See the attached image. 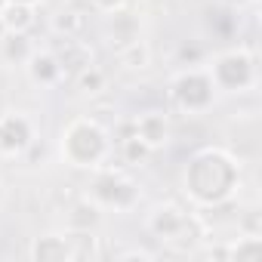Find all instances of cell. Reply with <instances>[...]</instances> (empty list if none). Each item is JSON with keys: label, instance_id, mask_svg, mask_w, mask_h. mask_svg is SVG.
Returning a JSON list of instances; mask_svg holds the SVG:
<instances>
[{"label": "cell", "instance_id": "obj_17", "mask_svg": "<svg viewBox=\"0 0 262 262\" xmlns=\"http://www.w3.org/2000/svg\"><path fill=\"white\" fill-rule=\"evenodd\" d=\"M228 259L231 262H256V259H262V237L259 234L237 237V244H228Z\"/></svg>", "mask_w": 262, "mask_h": 262}, {"label": "cell", "instance_id": "obj_2", "mask_svg": "<svg viewBox=\"0 0 262 262\" xmlns=\"http://www.w3.org/2000/svg\"><path fill=\"white\" fill-rule=\"evenodd\" d=\"M111 151V133L96 117H77L62 129V158L71 167H102Z\"/></svg>", "mask_w": 262, "mask_h": 262}, {"label": "cell", "instance_id": "obj_4", "mask_svg": "<svg viewBox=\"0 0 262 262\" xmlns=\"http://www.w3.org/2000/svg\"><path fill=\"white\" fill-rule=\"evenodd\" d=\"M210 77H213L216 90H225V93H244V90H250L256 83V53L244 50V47L219 53L213 59Z\"/></svg>", "mask_w": 262, "mask_h": 262}, {"label": "cell", "instance_id": "obj_16", "mask_svg": "<svg viewBox=\"0 0 262 262\" xmlns=\"http://www.w3.org/2000/svg\"><path fill=\"white\" fill-rule=\"evenodd\" d=\"M117 145V155H120V161L123 164H129V167H139V164H145L155 151L133 133V136H126V139H120V142H114Z\"/></svg>", "mask_w": 262, "mask_h": 262}, {"label": "cell", "instance_id": "obj_13", "mask_svg": "<svg viewBox=\"0 0 262 262\" xmlns=\"http://www.w3.org/2000/svg\"><path fill=\"white\" fill-rule=\"evenodd\" d=\"M102 213H99V204L90 201V198H80L68 207V216H65V225L68 231H93L99 225Z\"/></svg>", "mask_w": 262, "mask_h": 262}, {"label": "cell", "instance_id": "obj_9", "mask_svg": "<svg viewBox=\"0 0 262 262\" xmlns=\"http://www.w3.org/2000/svg\"><path fill=\"white\" fill-rule=\"evenodd\" d=\"M133 126H136V136H139L151 151H158V148H164V145L170 142V120H167V114H161V111H145V114L133 117Z\"/></svg>", "mask_w": 262, "mask_h": 262}, {"label": "cell", "instance_id": "obj_22", "mask_svg": "<svg viewBox=\"0 0 262 262\" xmlns=\"http://www.w3.org/2000/svg\"><path fill=\"white\" fill-rule=\"evenodd\" d=\"M126 4H129V0H90V7H93V10L108 13V16H111V13H117V10H123Z\"/></svg>", "mask_w": 262, "mask_h": 262}, {"label": "cell", "instance_id": "obj_27", "mask_svg": "<svg viewBox=\"0 0 262 262\" xmlns=\"http://www.w3.org/2000/svg\"><path fill=\"white\" fill-rule=\"evenodd\" d=\"M4 4H7V0H0V10H4Z\"/></svg>", "mask_w": 262, "mask_h": 262}, {"label": "cell", "instance_id": "obj_20", "mask_svg": "<svg viewBox=\"0 0 262 262\" xmlns=\"http://www.w3.org/2000/svg\"><path fill=\"white\" fill-rule=\"evenodd\" d=\"M201 59H204V50L198 43H182L179 47V62L182 65H201Z\"/></svg>", "mask_w": 262, "mask_h": 262}, {"label": "cell", "instance_id": "obj_12", "mask_svg": "<svg viewBox=\"0 0 262 262\" xmlns=\"http://www.w3.org/2000/svg\"><path fill=\"white\" fill-rule=\"evenodd\" d=\"M0 22H4L7 34H28L37 25V10L31 4H4Z\"/></svg>", "mask_w": 262, "mask_h": 262}, {"label": "cell", "instance_id": "obj_11", "mask_svg": "<svg viewBox=\"0 0 262 262\" xmlns=\"http://www.w3.org/2000/svg\"><path fill=\"white\" fill-rule=\"evenodd\" d=\"M28 256L34 262H68L74 259V244L68 234H43V237H34Z\"/></svg>", "mask_w": 262, "mask_h": 262}, {"label": "cell", "instance_id": "obj_15", "mask_svg": "<svg viewBox=\"0 0 262 262\" xmlns=\"http://www.w3.org/2000/svg\"><path fill=\"white\" fill-rule=\"evenodd\" d=\"M114 56H117V62H120L123 68H145V65H148V47H145V40H139V37L117 43V47H114Z\"/></svg>", "mask_w": 262, "mask_h": 262}, {"label": "cell", "instance_id": "obj_3", "mask_svg": "<svg viewBox=\"0 0 262 262\" xmlns=\"http://www.w3.org/2000/svg\"><path fill=\"white\" fill-rule=\"evenodd\" d=\"M148 231L158 241H164L167 247H173L179 253H191V247L204 237V222L198 213L170 201V204H161L148 216Z\"/></svg>", "mask_w": 262, "mask_h": 262}, {"label": "cell", "instance_id": "obj_26", "mask_svg": "<svg viewBox=\"0 0 262 262\" xmlns=\"http://www.w3.org/2000/svg\"><path fill=\"white\" fill-rule=\"evenodd\" d=\"M0 198H4V182H0Z\"/></svg>", "mask_w": 262, "mask_h": 262}, {"label": "cell", "instance_id": "obj_10", "mask_svg": "<svg viewBox=\"0 0 262 262\" xmlns=\"http://www.w3.org/2000/svg\"><path fill=\"white\" fill-rule=\"evenodd\" d=\"M25 68H28L31 83H37V86H56L65 77L53 50H43V53L40 50H31V56L25 59Z\"/></svg>", "mask_w": 262, "mask_h": 262}, {"label": "cell", "instance_id": "obj_5", "mask_svg": "<svg viewBox=\"0 0 262 262\" xmlns=\"http://www.w3.org/2000/svg\"><path fill=\"white\" fill-rule=\"evenodd\" d=\"M170 99H173L176 108H182V111H188V114H201V111H207V108L213 105V99H216V83H213L210 71H204V68H198V65H188V68H182V71L173 77V83H170Z\"/></svg>", "mask_w": 262, "mask_h": 262}, {"label": "cell", "instance_id": "obj_24", "mask_svg": "<svg viewBox=\"0 0 262 262\" xmlns=\"http://www.w3.org/2000/svg\"><path fill=\"white\" fill-rule=\"evenodd\" d=\"M228 4H231V7H234V4H237V7H241V4H247V0H228Z\"/></svg>", "mask_w": 262, "mask_h": 262}, {"label": "cell", "instance_id": "obj_23", "mask_svg": "<svg viewBox=\"0 0 262 262\" xmlns=\"http://www.w3.org/2000/svg\"><path fill=\"white\" fill-rule=\"evenodd\" d=\"M7 4H31V7H34L37 0H7Z\"/></svg>", "mask_w": 262, "mask_h": 262}, {"label": "cell", "instance_id": "obj_8", "mask_svg": "<svg viewBox=\"0 0 262 262\" xmlns=\"http://www.w3.org/2000/svg\"><path fill=\"white\" fill-rule=\"evenodd\" d=\"M53 53H56L59 68H62L65 77H77L83 68L96 65V53H93V47H90L86 40H80V37H62L59 47H56Z\"/></svg>", "mask_w": 262, "mask_h": 262}, {"label": "cell", "instance_id": "obj_21", "mask_svg": "<svg viewBox=\"0 0 262 262\" xmlns=\"http://www.w3.org/2000/svg\"><path fill=\"white\" fill-rule=\"evenodd\" d=\"M237 228L244 234H262V225H259V213L256 210H247V216L237 219Z\"/></svg>", "mask_w": 262, "mask_h": 262}, {"label": "cell", "instance_id": "obj_18", "mask_svg": "<svg viewBox=\"0 0 262 262\" xmlns=\"http://www.w3.org/2000/svg\"><path fill=\"white\" fill-rule=\"evenodd\" d=\"M74 83H77V90H80L83 96H99V93L108 86V74H105L99 65H90V68H83V71L74 77Z\"/></svg>", "mask_w": 262, "mask_h": 262}, {"label": "cell", "instance_id": "obj_14", "mask_svg": "<svg viewBox=\"0 0 262 262\" xmlns=\"http://www.w3.org/2000/svg\"><path fill=\"white\" fill-rule=\"evenodd\" d=\"M53 31L59 37H80L86 31V13L80 7H62L53 16Z\"/></svg>", "mask_w": 262, "mask_h": 262}, {"label": "cell", "instance_id": "obj_1", "mask_svg": "<svg viewBox=\"0 0 262 262\" xmlns=\"http://www.w3.org/2000/svg\"><path fill=\"white\" fill-rule=\"evenodd\" d=\"M182 182L198 207H219L231 201L241 182V167L225 148H201L188 161Z\"/></svg>", "mask_w": 262, "mask_h": 262}, {"label": "cell", "instance_id": "obj_19", "mask_svg": "<svg viewBox=\"0 0 262 262\" xmlns=\"http://www.w3.org/2000/svg\"><path fill=\"white\" fill-rule=\"evenodd\" d=\"M0 47H4V56H7V59H16V62H25V59L31 56V40H28V34H4Z\"/></svg>", "mask_w": 262, "mask_h": 262}, {"label": "cell", "instance_id": "obj_25", "mask_svg": "<svg viewBox=\"0 0 262 262\" xmlns=\"http://www.w3.org/2000/svg\"><path fill=\"white\" fill-rule=\"evenodd\" d=\"M4 34H7V28H4V22H0V40H4Z\"/></svg>", "mask_w": 262, "mask_h": 262}, {"label": "cell", "instance_id": "obj_6", "mask_svg": "<svg viewBox=\"0 0 262 262\" xmlns=\"http://www.w3.org/2000/svg\"><path fill=\"white\" fill-rule=\"evenodd\" d=\"M86 198L96 201L99 207H114V210H129L139 198V188L133 179H126L123 173L114 170H99L86 182Z\"/></svg>", "mask_w": 262, "mask_h": 262}, {"label": "cell", "instance_id": "obj_7", "mask_svg": "<svg viewBox=\"0 0 262 262\" xmlns=\"http://www.w3.org/2000/svg\"><path fill=\"white\" fill-rule=\"evenodd\" d=\"M34 145V126L25 114H0V158H19Z\"/></svg>", "mask_w": 262, "mask_h": 262}]
</instances>
